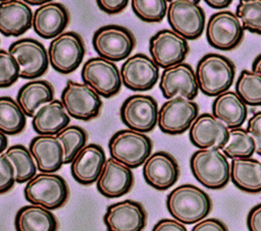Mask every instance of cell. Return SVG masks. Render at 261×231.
<instances>
[{
	"instance_id": "cell-44",
	"label": "cell",
	"mask_w": 261,
	"mask_h": 231,
	"mask_svg": "<svg viewBox=\"0 0 261 231\" xmlns=\"http://www.w3.org/2000/svg\"><path fill=\"white\" fill-rule=\"evenodd\" d=\"M247 227L249 231H261V203L249 211L247 215Z\"/></svg>"
},
{
	"instance_id": "cell-16",
	"label": "cell",
	"mask_w": 261,
	"mask_h": 231,
	"mask_svg": "<svg viewBox=\"0 0 261 231\" xmlns=\"http://www.w3.org/2000/svg\"><path fill=\"white\" fill-rule=\"evenodd\" d=\"M122 84L135 92L151 90L159 78V66L144 53L129 56L120 67Z\"/></svg>"
},
{
	"instance_id": "cell-17",
	"label": "cell",
	"mask_w": 261,
	"mask_h": 231,
	"mask_svg": "<svg viewBox=\"0 0 261 231\" xmlns=\"http://www.w3.org/2000/svg\"><path fill=\"white\" fill-rule=\"evenodd\" d=\"M103 222L107 231H142L147 224V213L141 203L124 199L107 207Z\"/></svg>"
},
{
	"instance_id": "cell-46",
	"label": "cell",
	"mask_w": 261,
	"mask_h": 231,
	"mask_svg": "<svg viewBox=\"0 0 261 231\" xmlns=\"http://www.w3.org/2000/svg\"><path fill=\"white\" fill-rule=\"evenodd\" d=\"M252 70L261 74V53L255 57L252 62Z\"/></svg>"
},
{
	"instance_id": "cell-35",
	"label": "cell",
	"mask_w": 261,
	"mask_h": 231,
	"mask_svg": "<svg viewBox=\"0 0 261 231\" xmlns=\"http://www.w3.org/2000/svg\"><path fill=\"white\" fill-rule=\"evenodd\" d=\"M63 148L64 164L73 161L79 152L86 146L88 134L84 128L79 125H68L55 135Z\"/></svg>"
},
{
	"instance_id": "cell-4",
	"label": "cell",
	"mask_w": 261,
	"mask_h": 231,
	"mask_svg": "<svg viewBox=\"0 0 261 231\" xmlns=\"http://www.w3.org/2000/svg\"><path fill=\"white\" fill-rule=\"evenodd\" d=\"M152 147L148 135L132 129L116 131L108 141L111 158L130 169L144 165L151 156Z\"/></svg>"
},
{
	"instance_id": "cell-6",
	"label": "cell",
	"mask_w": 261,
	"mask_h": 231,
	"mask_svg": "<svg viewBox=\"0 0 261 231\" xmlns=\"http://www.w3.org/2000/svg\"><path fill=\"white\" fill-rule=\"evenodd\" d=\"M92 44L98 57L118 62L128 58L136 40L128 28L118 24H106L94 33Z\"/></svg>"
},
{
	"instance_id": "cell-19",
	"label": "cell",
	"mask_w": 261,
	"mask_h": 231,
	"mask_svg": "<svg viewBox=\"0 0 261 231\" xmlns=\"http://www.w3.org/2000/svg\"><path fill=\"white\" fill-rule=\"evenodd\" d=\"M179 167L169 153H153L143 165V176L147 184L157 190L170 188L179 177Z\"/></svg>"
},
{
	"instance_id": "cell-3",
	"label": "cell",
	"mask_w": 261,
	"mask_h": 231,
	"mask_svg": "<svg viewBox=\"0 0 261 231\" xmlns=\"http://www.w3.org/2000/svg\"><path fill=\"white\" fill-rule=\"evenodd\" d=\"M190 168L196 180L209 189H221L230 179V164L217 149L194 152L190 158Z\"/></svg>"
},
{
	"instance_id": "cell-11",
	"label": "cell",
	"mask_w": 261,
	"mask_h": 231,
	"mask_svg": "<svg viewBox=\"0 0 261 231\" xmlns=\"http://www.w3.org/2000/svg\"><path fill=\"white\" fill-rule=\"evenodd\" d=\"M61 102L69 117L83 121L97 117L102 107L100 96L93 89L70 79L61 93Z\"/></svg>"
},
{
	"instance_id": "cell-42",
	"label": "cell",
	"mask_w": 261,
	"mask_h": 231,
	"mask_svg": "<svg viewBox=\"0 0 261 231\" xmlns=\"http://www.w3.org/2000/svg\"><path fill=\"white\" fill-rule=\"evenodd\" d=\"M98 7L107 14H116L121 12L128 4L126 0H98Z\"/></svg>"
},
{
	"instance_id": "cell-38",
	"label": "cell",
	"mask_w": 261,
	"mask_h": 231,
	"mask_svg": "<svg viewBox=\"0 0 261 231\" xmlns=\"http://www.w3.org/2000/svg\"><path fill=\"white\" fill-rule=\"evenodd\" d=\"M20 77L19 65L12 54L0 50V86L9 88Z\"/></svg>"
},
{
	"instance_id": "cell-28",
	"label": "cell",
	"mask_w": 261,
	"mask_h": 231,
	"mask_svg": "<svg viewBox=\"0 0 261 231\" xmlns=\"http://www.w3.org/2000/svg\"><path fill=\"white\" fill-rule=\"evenodd\" d=\"M54 89L44 79H34L23 85L17 92L16 102L28 117H34L36 112L46 103L53 101Z\"/></svg>"
},
{
	"instance_id": "cell-20",
	"label": "cell",
	"mask_w": 261,
	"mask_h": 231,
	"mask_svg": "<svg viewBox=\"0 0 261 231\" xmlns=\"http://www.w3.org/2000/svg\"><path fill=\"white\" fill-rule=\"evenodd\" d=\"M228 128L210 113L199 115L189 129L191 142L199 150H221L228 138Z\"/></svg>"
},
{
	"instance_id": "cell-25",
	"label": "cell",
	"mask_w": 261,
	"mask_h": 231,
	"mask_svg": "<svg viewBox=\"0 0 261 231\" xmlns=\"http://www.w3.org/2000/svg\"><path fill=\"white\" fill-rule=\"evenodd\" d=\"M29 150L42 173H54L64 164L63 148L55 135H37L30 141Z\"/></svg>"
},
{
	"instance_id": "cell-1",
	"label": "cell",
	"mask_w": 261,
	"mask_h": 231,
	"mask_svg": "<svg viewBox=\"0 0 261 231\" xmlns=\"http://www.w3.org/2000/svg\"><path fill=\"white\" fill-rule=\"evenodd\" d=\"M166 208L174 220L188 225L197 224L211 212L212 200L200 187L186 183L167 194Z\"/></svg>"
},
{
	"instance_id": "cell-34",
	"label": "cell",
	"mask_w": 261,
	"mask_h": 231,
	"mask_svg": "<svg viewBox=\"0 0 261 231\" xmlns=\"http://www.w3.org/2000/svg\"><path fill=\"white\" fill-rule=\"evenodd\" d=\"M236 93L247 106H261V74L243 69L236 82Z\"/></svg>"
},
{
	"instance_id": "cell-14",
	"label": "cell",
	"mask_w": 261,
	"mask_h": 231,
	"mask_svg": "<svg viewBox=\"0 0 261 231\" xmlns=\"http://www.w3.org/2000/svg\"><path fill=\"white\" fill-rule=\"evenodd\" d=\"M8 52L14 56L19 68L20 78L33 79L42 76L49 65L48 51L45 46L33 38H22L12 42Z\"/></svg>"
},
{
	"instance_id": "cell-48",
	"label": "cell",
	"mask_w": 261,
	"mask_h": 231,
	"mask_svg": "<svg viewBox=\"0 0 261 231\" xmlns=\"http://www.w3.org/2000/svg\"><path fill=\"white\" fill-rule=\"evenodd\" d=\"M29 5H40V6H42V5H44V4H46V3H48L49 1H35V0H28V1H25Z\"/></svg>"
},
{
	"instance_id": "cell-23",
	"label": "cell",
	"mask_w": 261,
	"mask_h": 231,
	"mask_svg": "<svg viewBox=\"0 0 261 231\" xmlns=\"http://www.w3.org/2000/svg\"><path fill=\"white\" fill-rule=\"evenodd\" d=\"M69 21L66 7L59 2L49 1L34 11L33 30L43 39H55L63 33Z\"/></svg>"
},
{
	"instance_id": "cell-36",
	"label": "cell",
	"mask_w": 261,
	"mask_h": 231,
	"mask_svg": "<svg viewBox=\"0 0 261 231\" xmlns=\"http://www.w3.org/2000/svg\"><path fill=\"white\" fill-rule=\"evenodd\" d=\"M236 14L245 31L261 35V0H241Z\"/></svg>"
},
{
	"instance_id": "cell-13",
	"label": "cell",
	"mask_w": 261,
	"mask_h": 231,
	"mask_svg": "<svg viewBox=\"0 0 261 231\" xmlns=\"http://www.w3.org/2000/svg\"><path fill=\"white\" fill-rule=\"evenodd\" d=\"M158 104L149 95H132L127 97L119 111L122 123L128 129L146 133L158 123Z\"/></svg>"
},
{
	"instance_id": "cell-26",
	"label": "cell",
	"mask_w": 261,
	"mask_h": 231,
	"mask_svg": "<svg viewBox=\"0 0 261 231\" xmlns=\"http://www.w3.org/2000/svg\"><path fill=\"white\" fill-rule=\"evenodd\" d=\"M211 108L212 115L228 129L242 127L248 117V106L232 91L224 92L215 97Z\"/></svg>"
},
{
	"instance_id": "cell-30",
	"label": "cell",
	"mask_w": 261,
	"mask_h": 231,
	"mask_svg": "<svg viewBox=\"0 0 261 231\" xmlns=\"http://www.w3.org/2000/svg\"><path fill=\"white\" fill-rule=\"evenodd\" d=\"M230 180L245 192H261V162L254 158L231 160Z\"/></svg>"
},
{
	"instance_id": "cell-9",
	"label": "cell",
	"mask_w": 261,
	"mask_h": 231,
	"mask_svg": "<svg viewBox=\"0 0 261 231\" xmlns=\"http://www.w3.org/2000/svg\"><path fill=\"white\" fill-rule=\"evenodd\" d=\"M244 31L236 12L221 10L209 17L206 24V39L211 47L220 51H229L241 44Z\"/></svg>"
},
{
	"instance_id": "cell-45",
	"label": "cell",
	"mask_w": 261,
	"mask_h": 231,
	"mask_svg": "<svg viewBox=\"0 0 261 231\" xmlns=\"http://www.w3.org/2000/svg\"><path fill=\"white\" fill-rule=\"evenodd\" d=\"M205 3L214 9H223L228 7L232 1L231 0H205Z\"/></svg>"
},
{
	"instance_id": "cell-22",
	"label": "cell",
	"mask_w": 261,
	"mask_h": 231,
	"mask_svg": "<svg viewBox=\"0 0 261 231\" xmlns=\"http://www.w3.org/2000/svg\"><path fill=\"white\" fill-rule=\"evenodd\" d=\"M133 184L134 174L132 169L111 157L107 159L96 182L98 191L108 198L124 195L132 189Z\"/></svg>"
},
{
	"instance_id": "cell-12",
	"label": "cell",
	"mask_w": 261,
	"mask_h": 231,
	"mask_svg": "<svg viewBox=\"0 0 261 231\" xmlns=\"http://www.w3.org/2000/svg\"><path fill=\"white\" fill-rule=\"evenodd\" d=\"M198 114L199 106L196 102L176 96L163 103L159 109L157 125L166 134H181L190 129Z\"/></svg>"
},
{
	"instance_id": "cell-27",
	"label": "cell",
	"mask_w": 261,
	"mask_h": 231,
	"mask_svg": "<svg viewBox=\"0 0 261 231\" xmlns=\"http://www.w3.org/2000/svg\"><path fill=\"white\" fill-rule=\"evenodd\" d=\"M70 117L59 100L44 104L32 119V126L39 135H57L68 126Z\"/></svg>"
},
{
	"instance_id": "cell-43",
	"label": "cell",
	"mask_w": 261,
	"mask_h": 231,
	"mask_svg": "<svg viewBox=\"0 0 261 231\" xmlns=\"http://www.w3.org/2000/svg\"><path fill=\"white\" fill-rule=\"evenodd\" d=\"M152 231H188L186 226L173 219H161L153 227Z\"/></svg>"
},
{
	"instance_id": "cell-39",
	"label": "cell",
	"mask_w": 261,
	"mask_h": 231,
	"mask_svg": "<svg viewBox=\"0 0 261 231\" xmlns=\"http://www.w3.org/2000/svg\"><path fill=\"white\" fill-rule=\"evenodd\" d=\"M16 182L15 168L9 158L2 153L0 155V192L10 190Z\"/></svg>"
},
{
	"instance_id": "cell-10",
	"label": "cell",
	"mask_w": 261,
	"mask_h": 231,
	"mask_svg": "<svg viewBox=\"0 0 261 231\" xmlns=\"http://www.w3.org/2000/svg\"><path fill=\"white\" fill-rule=\"evenodd\" d=\"M85 52L82 37L75 32H64L50 42L49 62L57 72L68 74L81 65Z\"/></svg>"
},
{
	"instance_id": "cell-18",
	"label": "cell",
	"mask_w": 261,
	"mask_h": 231,
	"mask_svg": "<svg viewBox=\"0 0 261 231\" xmlns=\"http://www.w3.org/2000/svg\"><path fill=\"white\" fill-rule=\"evenodd\" d=\"M159 88L162 96L167 100L180 96L193 101L199 92L196 71L186 62L163 69Z\"/></svg>"
},
{
	"instance_id": "cell-5",
	"label": "cell",
	"mask_w": 261,
	"mask_h": 231,
	"mask_svg": "<svg viewBox=\"0 0 261 231\" xmlns=\"http://www.w3.org/2000/svg\"><path fill=\"white\" fill-rule=\"evenodd\" d=\"M68 186L65 179L55 173H39L27 182L23 195L31 205L48 210L61 208L68 198Z\"/></svg>"
},
{
	"instance_id": "cell-41",
	"label": "cell",
	"mask_w": 261,
	"mask_h": 231,
	"mask_svg": "<svg viewBox=\"0 0 261 231\" xmlns=\"http://www.w3.org/2000/svg\"><path fill=\"white\" fill-rule=\"evenodd\" d=\"M192 231H228L226 225L216 218H208L198 222Z\"/></svg>"
},
{
	"instance_id": "cell-47",
	"label": "cell",
	"mask_w": 261,
	"mask_h": 231,
	"mask_svg": "<svg viewBox=\"0 0 261 231\" xmlns=\"http://www.w3.org/2000/svg\"><path fill=\"white\" fill-rule=\"evenodd\" d=\"M0 140H1V146H0V152L1 154L4 153L8 148H7V143H8V138L7 135L4 134L3 132H0Z\"/></svg>"
},
{
	"instance_id": "cell-2",
	"label": "cell",
	"mask_w": 261,
	"mask_h": 231,
	"mask_svg": "<svg viewBox=\"0 0 261 231\" xmlns=\"http://www.w3.org/2000/svg\"><path fill=\"white\" fill-rule=\"evenodd\" d=\"M234 75L233 62L221 54L207 53L197 63L196 76L199 90L208 97H217L227 92Z\"/></svg>"
},
{
	"instance_id": "cell-29",
	"label": "cell",
	"mask_w": 261,
	"mask_h": 231,
	"mask_svg": "<svg viewBox=\"0 0 261 231\" xmlns=\"http://www.w3.org/2000/svg\"><path fill=\"white\" fill-rule=\"evenodd\" d=\"M14 227L16 231H57L58 222L50 210L29 205L16 212Z\"/></svg>"
},
{
	"instance_id": "cell-21",
	"label": "cell",
	"mask_w": 261,
	"mask_h": 231,
	"mask_svg": "<svg viewBox=\"0 0 261 231\" xmlns=\"http://www.w3.org/2000/svg\"><path fill=\"white\" fill-rule=\"evenodd\" d=\"M107 159L103 148L97 143L86 145L70 163L73 179L83 185L97 182Z\"/></svg>"
},
{
	"instance_id": "cell-7",
	"label": "cell",
	"mask_w": 261,
	"mask_h": 231,
	"mask_svg": "<svg viewBox=\"0 0 261 231\" xmlns=\"http://www.w3.org/2000/svg\"><path fill=\"white\" fill-rule=\"evenodd\" d=\"M166 16L171 30L187 41L200 38L204 32L206 17L199 1L172 0Z\"/></svg>"
},
{
	"instance_id": "cell-32",
	"label": "cell",
	"mask_w": 261,
	"mask_h": 231,
	"mask_svg": "<svg viewBox=\"0 0 261 231\" xmlns=\"http://www.w3.org/2000/svg\"><path fill=\"white\" fill-rule=\"evenodd\" d=\"M220 151L231 160L252 158L256 153V145L246 128H231L228 130V138Z\"/></svg>"
},
{
	"instance_id": "cell-37",
	"label": "cell",
	"mask_w": 261,
	"mask_h": 231,
	"mask_svg": "<svg viewBox=\"0 0 261 231\" xmlns=\"http://www.w3.org/2000/svg\"><path fill=\"white\" fill-rule=\"evenodd\" d=\"M130 4L136 16L146 22H160L167 14L168 4L164 0H133Z\"/></svg>"
},
{
	"instance_id": "cell-33",
	"label": "cell",
	"mask_w": 261,
	"mask_h": 231,
	"mask_svg": "<svg viewBox=\"0 0 261 231\" xmlns=\"http://www.w3.org/2000/svg\"><path fill=\"white\" fill-rule=\"evenodd\" d=\"M4 154L9 158L15 168L17 183L28 182L37 175L36 171L38 168L35 160L30 150L23 145H13L9 147Z\"/></svg>"
},
{
	"instance_id": "cell-31",
	"label": "cell",
	"mask_w": 261,
	"mask_h": 231,
	"mask_svg": "<svg viewBox=\"0 0 261 231\" xmlns=\"http://www.w3.org/2000/svg\"><path fill=\"white\" fill-rule=\"evenodd\" d=\"M27 124V115L11 97L0 98V131L6 135L20 133Z\"/></svg>"
},
{
	"instance_id": "cell-24",
	"label": "cell",
	"mask_w": 261,
	"mask_h": 231,
	"mask_svg": "<svg viewBox=\"0 0 261 231\" xmlns=\"http://www.w3.org/2000/svg\"><path fill=\"white\" fill-rule=\"evenodd\" d=\"M34 13L21 0H6L0 4V32L5 37H19L33 26Z\"/></svg>"
},
{
	"instance_id": "cell-40",
	"label": "cell",
	"mask_w": 261,
	"mask_h": 231,
	"mask_svg": "<svg viewBox=\"0 0 261 231\" xmlns=\"http://www.w3.org/2000/svg\"><path fill=\"white\" fill-rule=\"evenodd\" d=\"M248 132L253 136L256 145V153L261 156V110L255 112L249 119L247 128Z\"/></svg>"
},
{
	"instance_id": "cell-15",
	"label": "cell",
	"mask_w": 261,
	"mask_h": 231,
	"mask_svg": "<svg viewBox=\"0 0 261 231\" xmlns=\"http://www.w3.org/2000/svg\"><path fill=\"white\" fill-rule=\"evenodd\" d=\"M149 52L159 68L166 69L182 63L190 52V47L186 39L172 30L163 28L150 38Z\"/></svg>"
},
{
	"instance_id": "cell-8",
	"label": "cell",
	"mask_w": 261,
	"mask_h": 231,
	"mask_svg": "<svg viewBox=\"0 0 261 231\" xmlns=\"http://www.w3.org/2000/svg\"><path fill=\"white\" fill-rule=\"evenodd\" d=\"M81 77L85 84L104 98L115 96L122 84L120 70L116 64L101 57L88 59L82 67Z\"/></svg>"
}]
</instances>
